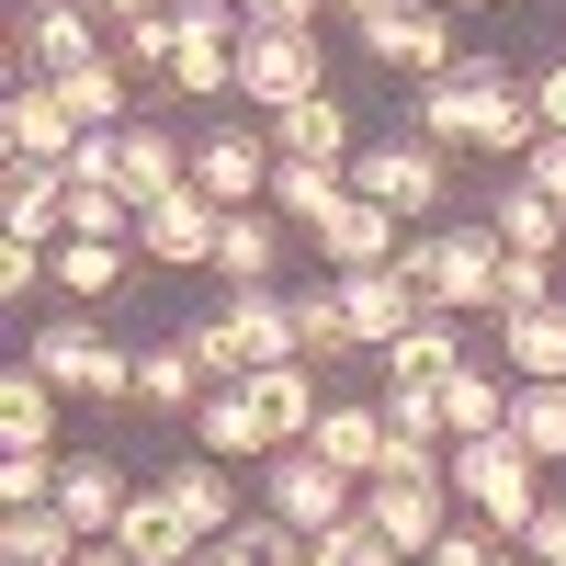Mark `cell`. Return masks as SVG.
<instances>
[{
  "mask_svg": "<svg viewBox=\"0 0 566 566\" xmlns=\"http://www.w3.org/2000/svg\"><path fill=\"white\" fill-rule=\"evenodd\" d=\"M408 125L431 136L442 159H453V148H488V159H533V148H544V103H533V91L510 80L499 57H464V69H442V80L408 103Z\"/></svg>",
  "mask_w": 566,
  "mask_h": 566,
  "instance_id": "obj_1",
  "label": "cell"
},
{
  "mask_svg": "<svg viewBox=\"0 0 566 566\" xmlns=\"http://www.w3.org/2000/svg\"><path fill=\"white\" fill-rule=\"evenodd\" d=\"M181 340H193V363L216 374V386H250V374H272V363H306V340H295V295H283V283L227 295L216 317L181 328Z\"/></svg>",
  "mask_w": 566,
  "mask_h": 566,
  "instance_id": "obj_2",
  "label": "cell"
},
{
  "mask_svg": "<svg viewBox=\"0 0 566 566\" xmlns=\"http://www.w3.org/2000/svg\"><path fill=\"white\" fill-rule=\"evenodd\" d=\"M453 510H464V499H453V464L419 453V442H397V453L363 476V522L386 533L397 555H431V544L453 533Z\"/></svg>",
  "mask_w": 566,
  "mask_h": 566,
  "instance_id": "obj_3",
  "label": "cell"
},
{
  "mask_svg": "<svg viewBox=\"0 0 566 566\" xmlns=\"http://www.w3.org/2000/svg\"><path fill=\"white\" fill-rule=\"evenodd\" d=\"M499 227H419V239L397 250V272L431 295L442 317H499Z\"/></svg>",
  "mask_w": 566,
  "mask_h": 566,
  "instance_id": "obj_4",
  "label": "cell"
},
{
  "mask_svg": "<svg viewBox=\"0 0 566 566\" xmlns=\"http://www.w3.org/2000/svg\"><path fill=\"white\" fill-rule=\"evenodd\" d=\"M23 363H34L57 397H103V408H125V397H136V352H125V340H114V328L91 317V306H80V317H45Z\"/></svg>",
  "mask_w": 566,
  "mask_h": 566,
  "instance_id": "obj_5",
  "label": "cell"
},
{
  "mask_svg": "<svg viewBox=\"0 0 566 566\" xmlns=\"http://www.w3.org/2000/svg\"><path fill=\"white\" fill-rule=\"evenodd\" d=\"M442 464H453V499L476 510L488 533H510V544H522V522L555 499V488H544V464H533L522 442H510V431H499V442H453Z\"/></svg>",
  "mask_w": 566,
  "mask_h": 566,
  "instance_id": "obj_6",
  "label": "cell"
},
{
  "mask_svg": "<svg viewBox=\"0 0 566 566\" xmlns=\"http://www.w3.org/2000/svg\"><path fill=\"white\" fill-rule=\"evenodd\" d=\"M261 510H272V522H295V533L317 544V533L363 522V476H340L317 442H295V453H272V464H261Z\"/></svg>",
  "mask_w": 566,
  "mask_h": 566,
  "instance_id": "obj_7",
  "label": "cell"
},
{
  "mask_svg": "<svg viewBox=\"0 0 566 566\" xmlns=\"http://www.w3.org/2000/svg\"><path fill=\"white\" fill-rule=\"evenodd\" d=\"M91 57H114V23L91 12V0H23L12 12V91L23 80H69Z\"/></svg>",
  "mask_w": 566,
  "mask_h": 566,
  "instance_id": "obj_8",
  "label": "cell"
},
{
  "mask_svg": "<svg viewBox=\"0 0 566 566\" xmlns=\"http://www.w3.org/2000/svg\"><path fill=\"white\" fill-rule=\"evenodd\" d=\"M352 193H363V205H386V216L408 227V216H431V205L453 193V159H442L419 125H408V136H363V159H352Z\"/></svg>",
  "mask_w": 566,
  "mask_h": 566,
  "instance_id": "obj_9",
  "label": "cell"
},
{
  "mask_svg": "<svg viewBox=\"0 0 566 566\" xmlns=\"http://www.w3.org/2000/svg\"><path fill=\"white\" fill-rule=\"evenodd\" d=\"M352 34H363V57H374V69H397L408 91H431L442 69H464V34H453L442 0H386V12L352 23Z\"/></svg>",
  "mask_w": 566,
  "mask_h": 566,
  "instance_id": "obj_10",
  "label": "cell"
},
{
  "mask_svg": "<svg viewBox=\"0 0 566 566\" xmlns=\"http://www.w3.org/2000/svg\"><path fill=\"white\" fill-rule=\"evenodd\" d=\"M272 170H283V148H272L261 114H227V125L193 136V193H216L227 216H239V205H272Z\"/></svg>",
  "mask_w": 566,
  "mask_h": 566,
  "instance_id": "obj_11",
  "label": "cell"
},
{
  "mask_svg": "<svg viewBox=\"0 0 566 566\" xmlns=\"http://www.w3.org/2000/svg\"><path fill=\"white\" fill-rule=\"evenodd\" d=\"M328 91V57H317V34H239V103L272 125V114H295Z\"/></svg>",
  "mask_w": 566,
  "mask_h": 566,
  "instance_id": "obj_12",
  "label": "cell"
},
{
  "mask_svg": "<svg viewBox=\"0 0 566 566\" xmlns=\"http://www.w3.org/2000/svg\"><path fill=\"white\" fill-rule=\"evenodd\" d=\"M216 239H227V205L193 193V181L136 216V261H148V272H216Z\"/></svg>",
  "mask_w": 566,
  "mask_h": 566,
  "instance_id": "obj_13",
  "label": "cell"
},
{
  "mask_svg": "<svg viewBox=\"0 0 566 566\" xmlns=\"http://www.w3.org/2000/svg\"><path fill=\"white\" fill-rule=\"evenodd\" d=\"M80 136H91V125H80L45 80H23L12 103H0V148H12L23 170H69V159H80Z\"/></svg>",
  "mask_w": 566,
  "mask_h": 566,
  "instance_id": "obj_14",
  "label": "cell"
},
{
  "mask_svg": "<svg viewBox=\"0 0 566 566\" xmlns=\"http://www.w3.org/2000/svg\"><path fill=\"white\" fill-rule=\"evenodd\" d=\"M328 283H340V306H352V340H363V352H397L408 328L431 317V295H419L397 261H386V272H328Z\"/></svg>",
  "mask_w": 566,
  "mask_h": 566,
  "instance_id": "obj_15",
  "label": "cell"
},
{
  "mask_svg": "<svg viewBox=\"0 0 566 566\" xmlns=\"http://www.w3.org/2000/svg\"><path fill=\"white\" fill-rule=\"evenodd\" d=\"M125 499H136V488H125V464H114V453H69V464H57V499H45V510H57L80 544H114Z\"/></svg>",
  "mask_w": 566,
  "mask_h": 566,
  "instance_id": "obj_16",
  "label": "cell"
},
{
  "mask_svg": "<svg viewBox=\"0 0 566 566\" xmlns=\"http://www.w3.org/2000/svg\"><path fill=\"white\" fill-rule=\"evenodd\" d=\"M114 544H125V566H193V555H205V533L181 522V499H170L159 476H136V499H125Z\"/></svg>",
  "mask_w": 566,
  "mask_h": 566,
  "instance_id": "obj_17",
  "label": "cell"
},
{
  "mask_svg": "<svg viewBox=\"0 0 566 566\" xmlns=\"http://www.w3.org/2000/svg\"><path fill=\"white\" fill-rule=\"evenodd\" d=\"M397 250H408V227H397L386 205H363V193H340L328 227H317V261H328V272H386Z\"/></svg>",
  "mask_w": 566,
  "mask_h": 566,
  "instance_id": "obj_18",
  "label": "cell"
},
{
  "mask_svg": "<svg viewBox=\"0 0 566 566\" xmlns=\"http://www.w3.org/2000/svg\"><path fill=\"white\" fill-rule=\"evenodd\" d=\"M499 374H522V386H566V295L499 317Z\"/></svg>",
  "mask_w": 566,
  "mask_h": 566,
  "instance_id": "obj_19",
  "label": "cell"
},
{
  "mask_svg": "<svg viewBox=\"0 0 566 566\" xmlns=\"http://www.w3.org/2000/svg\"><path fill=\"white\" fill-rule=\"evenodd\" d=\"M272 148H283V159H317V170H352V159H363V136H352V103H340V91H317V103L272 114Z\"/></svg>",
  "mask_w": 566,
  "mask_h": 566,
  "instance_id": "obj_20",
  "label": "cell"
},
{
  "mask_svg": "<svg viewBox=\"0 0 566 566\" xmlns=\"http://www.w3.org/2000/svg\"><path fill=\"white\" fill-rule=\"evenodd\" d=\"M317 453L340 464V476H374V464L397 453V431H386V397H328V408H317Z\"/></svg>",
  "mask_w": 566,
  "mask_h": 566,
  "instance_id": "obj_21",
  "label": "cell"
},
{
  "mask_svg": "<svg viewBox=\"0 0 566 566\" xmlns=\"http://www.w3.org/2000/svg\"><path fill=\"white\" fill-rule=\"evenodd\" d=\"M0 239H23V250H57V239H69V181L12 159V181H0Z\"/></svg>",
  "mask_w": 566,
  "mask_h": 566,
  "instance_id": "obj_22",
  "label": "cell"
},
{
  "mask_svg": "<svg viewBox=\"0 0 566 566\" xmlns=\"http://www.w3.org/2000/svg\"><path fill=\"white\" fill-rule=\"evenodd\" d=\"M193 442H205L216 464H272V419H261L250 386H216V397L193 408Z\"/></svg>",
  "mask_w": 566,
  "mask_h": 566,
  "instance_id": "obj_23",
  "label": "cell"
},
{
  "mask_svg": "<svg viewBox=\"0 0 566 566\" xmlns=\"http://www.w3.org/2000/svg\"><path fill=\"white\" fill-rule=\"evenodd\" d=\"M159 488L181 499V522H193L205 544H227V533H239V522H250V510H239V476H227V464H216V453H193V464H159Z\"/></svg>",
  "mask_w": 566,
  "mask_h": 566,
  "instance_id": "obj_24",
  "label": "cell"
},
{
  "mask_svg": "<svg viewBox=\"0 0 566 566\" xmlns=\"http://www.w3.org/2000/svg\"><path fill=\"white\" fill-rule=\"evenodd\" d=\"M250 397H261V419H272V453H295V442H317V408H328V386H317V363H272V374H250Z\"/></svg>",
  "mask_w": 566,
  "mask_h": 566,
  "instance_id": "obj_25",
  "label": "cell"
},
{
  "mask_svg": "<svg viewBox=\"0 0 566 566\" xmlns=\"http://www.w3.org/2000/svg\"><path fill=\"white\" fill-rule=\"evenodd\" d=\"M45 91H57L91 136H125V125H136V69H125V57H91V69H69V80H45Z\"/></svg>",
  "mask_w": 566,
  "mask_h": 566,
  "instance_id": "obj_26",
  "label": "cell"
},
{
  "mask_svg": "<svg viewBox=\"0 0 566 566\" xmlns=\"http://www.w3.org/2000/svg\"><path fill=\"white\" fill-rule=\"evenodd\" d=\"M283 272V216L272 205H239L227 216V239H216V283L227 295H250V283H272Z\"/></svg>",
  "mask_w": 566,
  "mask_h": 566,
  "instance_id": "obj_27",
  "label": "cell"
},
{
  "mask_svg": "<svg viewBox=\"0 0 566 566\" xmlns=\"http://www.w3.org/2000/svg\"><path fill=\"white\" fill-rule=\"evenodd\" d=\"M181 181H193V136H170L159 114H136L125 125V193L159 205V193H181Z\"/></svg>",
  "mask_w": 566,
  "mask_h": 566,
  "instance_id": "obj_28",
  "label": "cell"
},
{
  "mask_svg": "<svg viewBox=\"0 0 566 566\" xmlns=\"http://www.w3.org/2000/svg\"><path fill=\"white\" fill-rule=\"evenodd\" d=\"M57 386H45V374L34 363H12V374H0V453H57Z\"/></svg>",
  "mask_w": 566,
  "mask_h": 566,
  "instance_id": "obj_29",
  "label": "cell"
},
{
  "mask_svg": "<svg viewBox=\"0 0 566 566\" xmlns=\"http://www.w3.org/2000/svg\"><path fill=\"white\" fill-rule=\"evenodd\" d=\"M216 397V374L193 363V340H159V352H136V408H159V419H193Z\"/></svg>",
  "mask_w": 566,
  "mask_h": 566,
  "instance_id": "obj_30",
  "label": "cell"
},
{
  "mask_svg": "<svg viewBox=\"0 0 566 566\" xmlns=\"http://www.w3.org/2000/svg\"><path fill=\"white\" fill-rule=\"evenodd\" d=\"M442 431H453V442H499V431H510V374H499V363H464L453 386H442Z\"/></svg>",
  "mask_w": 566,
  "mask_h": 566,
  "instance_id": "obj_31",
  "label": "cell"
},
{
  "mask_svg": "<svg viewBox=\"0 0 566 566\" xmlns=\"http://www.w3.org/2000/svg\"><path fill=\"white\" fill-rule=\"evenodd\" d=\"M453 374H464V317L431 306V317H419L408 340L386 352V386H453Z\"/></svg>",
  "mask_w": 566,
  "mask_h": 566,
  "instance_id": "obj_32",
  "label": "cell"
},
{
  "mask_svg": "<svg viewBox=\"0 0 566 566\" xmlns=\"http://www.w3.org/2000/svg\"><path fill=\"white\" fill-rule=\"evenodd\" d=\"M125 272H136V239H57V295L69 306L125 295Z\"/></svg>",
  "mask_w": 566,
  "mask_h": 566,
  "instance_id": "obj_33",
  "label": "cell"
},
{
  "mask_svg": "<svg viewBox=\"0 0 566 566\" xmlns=\"http://www.w3.org/2000/svg\"><path fill=\"white\" fill-rule=\"evenodd\" d=\"M488 227H499V250H522V261H555L566 250V205H544L533 181H510V193L488 205Z\"/></svg>",
  "mask_w": 566,
  "mask_h": 566,
  "instance_id": "obj_34",
  "label": "cell"
},
{
  "mask_svg": "<svg viewBox=\"0 0 566 566\" xmlns=\"http://www.w3.org/2000/svg\"><path fill=\"white\" fill-rule=\"evenodd\" d=\"M340 193H352V170H317V159H283V170H272V216L306 227V239L328 227V205H340Z\"/></svg>",
  "mask_w": 566,
  "mask_h": 566,
  "instance_id": "obj_35",
  "label": "cell"
},
{
  "mask_svg": "<svg viewBox=\"0 0 566 566\" xmlns=\"http://www.w3.org/2000/svg\"><path fill=\"white\" fill-rule=\"evenodd\" d=\"M510 442L533 464H566V386H522L510 374Z\"/></svg>",
  "mask_w": 566,
  "mask_h": 566,
  "instance_id": "obj_36",
  "label": "cell"
},
{
  "mask_svg": "<svg viewBox=\"0 0 566 566\" xmlns=\"http://www.w3.org/2000/svg\"><path fill=\"white\" fill-rule=\"evenodd\" d=\"M91 544L57 522V510H12V522H0V566H80Z\"/></svg>",
  "mask_w": 566,
  "mask_h": 566,
  "instance_id": "obj_37",
  "label": "cell"
},
{
  "mask_svg": "<svg viewBox=\"0 0 566 566\" xmlns=\"http://www.w3.org/2000/svg\"><path fill=\"white\" fill-rule=\"evenodd\" d=\"M295 340H306V363H317V374L340 363V352H363V340H352V306H340V283H306V295H295Z\"/></svg>",
  "mask_w": 566,
  "mask_h": 566,
  "instance_id": "obj_38",
  "label": "cell"
},
{
  "mask_svg": "<svg viewBox=\"0 0 566 566\" xmlns=\"http://www.w3.org/2000/svg\"><path fill=\"white\" fill-rule=\"evenodd\" d=\"M386 431L419 442V453H453V431H442V386H386Z\"/></svg>",
  "mask_w": 566,
  "mask_h": 566,
  "instance_id": "obj_39",
  "label": "cell"
},
{
  "mask_svg": "<svg viewBox=\"0 0 566 566\" xmlns=\"http://www.w3.org/2000/svg\"><path fill=\"white\" fill-rule=\"evenodd\" d=\"M306 566H408V555L374 533V522H340V533H317V544H306Z\"/></svg>",
  "mask_w": 566,
  "mask_h": 566,
  "instance_id": "obj_40",
  "label": "cell"
},
{
  "mask_svg": "<svg viewBox=\"0 0 566 566\" xmlns=\"http://www.w3.org/2000/svg\"><path fill=\"white\" fill-rule=\"evenodd\" d=\"M57 464L69 453H0V510H45L57 499Z\"/></svg>",
  "mask_w": 566,
  "mask_h": 566,
  "instance_id": "obj_41",
  "label": "cell"
},
{
  "mask_svg": "<svg viewBox=\"0 0 566 566\" xmlns=\"http://www.w3.org/2000/svg\"><path fill=\"white\" fill-rule=\"evenodd\" d=\"M114 57H125L136 80H148V69L170 80V57H181V23H170V12H148V23H125V34H114Z\"/></svg>",
  "mask_w": 566,
  "mask_h": 566,
  "instance_id": "obj_42",
  "label": "cell"
},
{
  "mask_svg": "<svg viewBox=\"0 0 566 566\" xmlns=\"http://www.w3.org/2000/svg\"><path fill=\"white\" fill-rule=\"evenodd\" d=\"M431 555H442V566H533L522 544H510V533H488V522H453V533H442Z\"/></svg>",
  "mask_w": 566,
  "mask_h": 566,
  "instance_id": "obj_43",
  "label": "cell"
},
{
  "mask_svg": "<svg viewBox=\"0 0 566 566\" xmlns=\"http://www.w3.org/2000/svg\"><path fill=\"white\" fill-rule=\"evenodd\" d=\"M544 295H566L555 261H522V250H510V261H499V317H522V306H544Z\"/></svg>",
  "mask_w": 566,
  "mask_h": 566,
  "instance_id": "obj_44",
  "label": "cell"
},
{
  "mask_svg": "<svg viewBox=\"0 0 566 566\" xmlns=\"http://www.w3.org/2000/svg\"><path fill=\"white\" fill-rule=\"evenodd\" d=\"M328 0H239V34H317Z\"/></svg>",
  "mask_w": 566,
  "mask_h": 566,
  "instance_id": "obj_45",
  "label": "cell"
},
{
  "mask_svg": "<svg viewBox=\"0 0 566 566\" xmlns=\"http://www.w3.org/2000/svg\"><path fill=\"white\" fill-rule=\"evenodd\" d=\"M522 555H533V566H566V499H544L533 522H522Z\"/></svg>",
  "mask_w": 566,
  "mask_h": 566,
  "instance_id": "obj_46",
  "label": "cell"
},
{
  "mask_svg": "<svg viewBox=\"0 0 566 566\" xmlns=\"http://www.w3.org/2000/svg\"><path fill=\"white\" fill-rule=\"evenodd\" d=\"M522 181H533V193H544V205H566V136H544V148L522 159Z\"/></svg>",
  "mask_w": 566,
  "mask_h": 566,
  "instance_id": "obj_47",
  "label": "cell"
},
{
  "mask_svg": "<svg viewBox=\"0 0 566 566\" xmlns=\"http://www.w3.org/2000/svg\"><path fill=\"white\" fill-rule=\"evenodd\" d=\"M533 103H544V136H566V57H555V69L533 80Z\"/></svg>",
  "mask_w": 566,
  "mask_h": 566,
  "instance_id": "obj_48",
  "label": "cell"
},
{
  "mask_svg": "<svg viewBox=\"0 0 566 566\" xmlns=\"http://www.w3.org/2000/svg\"><path fill=\"white\" fill-rule=\"evenodd\" d=\"M91 12H103V23L125 34V23H148V12H170V0H91Z\"/></svg>",
  "mask_w": 566,
  "mask_h": 566,
  "instance_id": "obj_49",
  "label": "cell"
},
{
  "mask_svg": "<svg viewBox=\"0 0 566 566\" xmlns=\"http://www.w3.org/2000/svg\"><path fill=\"white\" fill-rule=\"evenodd\" d=\"M193 566H261V555H239V544H205V555H193Z\"/></svg>",
  "mask_w": 566,
  "mask_h": 566,
  "instance_id": "obj_50",
  "label": "cell"
},
{
  "mask_svg": "<svg viewBox=\"0 0 566 566\" xmlns=\"http://www.w3.org/2000/svg\"><path fill=\"white\" fill-rule=\"evenodd\" d=\"M328 12H340V23H374V12H386V0H328Z\"/></svg>",
  "mask_w": 566,
  "mask_h": 566,
  "instance_id": "obj_51",
  "label": "cell"
},
{
  "mask_svg": "<svg viewBox=\"0 0 566 566\" xmlns=\"http://www.w3.org/2000/svg\"><path fill=\"white\" fill-rule=\"evenodd\" d=\"M80 566H125V544H91V555H80Z\"/></svg>",
  "mask_w": 566,
  "mask_h": 566,
  "instance_id": "obj_52",
  "label": "cell"
},
{
  "mask_svg": "<svg viewBox=\"0 0 566 566\" xmlns=\"http://www.w3.org/2000/svg\"><path fill=\"white\" fill-rule=\"evenodd\" d=\"M442 12H453V23H464V12H488V0H442Z\"/></svg>",
  "mask_w": 566,
  "mask_h": 566,
  "instance_id": "obj_53",
  "label": "cell"
},
{
  "mask_svg": "<svg viewBox=\"0 0 566 566\" xmlns=\"http://www.w3.org/2000/svg\"><path fill=\"white\" fill-rule=\"evenodd\" d=\"M408 566H442V555H408Z\"/></svg>",
  "mask_w": 566,
  "mask_h": 566,
  "instance_id": "obj_54",
  "label": "cell"
}]
</instances>
